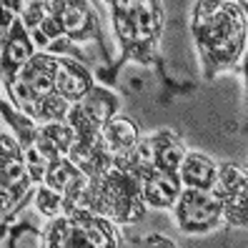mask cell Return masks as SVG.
<instances>
[{
  "instance_id": "3957f363",
  "label": "cell",
  "mask_w": 248,
  "mask_h": 248,
  "mask_svg": "<svg viewBox=\"0 0 248 248\" xmlns=\"http://www.w3.org/2000/svg\"><path fill=\"white\" fill-rule=\"evenodd\" d=\"M5 98L38 125L65 121L70 103L58 95V55L38 53L16 78L3 80Z\"/></svg>"
},
{
  "instance_id": "d6986e66",
  "label": "cell",
  "mask_w": 248,
  "mask_h": 248,
  "mask_svg": "<svg viewBox=\"0 0 248 248\" xmlns=\"http://www.w3.org/2000/svg\"><path fill=\"white\" fill-rule=\"evenodd\" d=\"M140 248H178V243L168 236H163V233H151V236L140 243Z\"/></svg>"
},
{
  "instance_id": "7a4b0ae2",
  "label": "cell",
  "mask_w": 248,
  "mask_h": 248,
  "mask_svg": "<svg viewBox=\"0 0 248 248\" xmlns=\"http://www.w3.org/2000/svg\"><path fill=\"white\" fill-rule=\"evenodd\" d=\"M108 13L123 61L143 68L160 65L166 5L160 0H113Z\"/></svg>"
},
{
  "instance_id": "9a60e30c",
  "label": "cell",
  "mask_w": 248,
  "mask_h": 248,
  "mask_svg": "<svg viewBox=\"0 0 248 248\" xmlns=\"http://www.w3.org/2000/svg\"><path fill=\"white\" fill-rule=\"evenodd\" d=\"M218 166L221 160L211 158L208 153L201 151H188L183 163H181V183L183 188H198V191H213L218 181Z\"/></svg>"
},
{
  "instance_id": "ffe728a7",
  "label": "cell",
  "mask_w": 248,
  "mask_h": 248,
  "mask_svg": "<svg viewBox=\"0 0 248 248\" xmlns=\"http://www.w3.org/2000/svg\"><path fill=\"white\" fill-rule=\"evenodd\" d=\"M246 13H248V3H246ZM238 70H241V78H243V88H246V108H248V46H246V53H243V58H241Z\"/></svg>"
},
{
  "instance_id": "9c48e42d",
  "label": "cell",
  "mask_w": 248,
  "mask_h": 248,
  "mask_svg": "<svg viewBox=\"0 0 248 248\" xmlns=\"http://www.w3.org/2000/svg\"><path fill=\"white\" fill-rule=\"evenodd\" d=\"M213 193L221 201L223 223L228 228H248V170L238 163L221 160Z\"/></svg>"
},
{
  "instance_id": "7c38bea8",
  "label": "cell",
  "mask_w": 248,
  "mask_h": 248,
  "mask_svg": "<svg viewBox=\"0 0 248 248\" xmlns=\"http://www.w3.org/2000/svg\"><path fill=\"white\" fill-rule=\"evenodd\" d=\"M93 88L95 80L88 65L76 61V58L58 55V95L65 98L70 106H78Z\"/></svg>"
},
{
  "instance_id": "277c9868",
  "label": "cell",
  "mask_w": 248,
  "mask_h": 248,
  "mask_svg": "<svg viewBox=\"0 0 248 248\" xmlns=\"http://www.w3.org/2000/svg\"><path fill=\"white\" fill-rule=\"evenodd\" d=\"M83 208L108 218L118 228L143 221L145 211H148L143 198V183L128 170L115 166L100 178H91Z\"/></svg>"
},
{
  "instance_id": "5bb4252c",
  "label": "cell",
  "mask_w": 248,
  "mask_h": 248,
  "mask_svg": "<svg viewBox=\"0 0 248 248\" xmlns=\"http://www.w3.org/2000/svg\"><path fill=\"white\" fill-rule=\"evenodd\" d=\"M143 136L145 133H143L140 123L136 118H130V115H123V113H118L103 128V140H106V148L113 155V160L128 155L143 140Z\"/></svg>"
},
{
  "instance_id": "8fae6325",
  "label": "cell",
  "mask_w": 248,
  "mask_h": 248,
  "mask_svg": "<svg viewBox=\"0 0 248 248\" xmlns=\"http://www.w3.org/2000/svg\"><path fill=\"white\" fill-rule=\"evenodd\" d=\"M38 46L33 43L28 28L18 18L8 33H3V55H0V68H3V80L16 78L18 73L38 55Z\"/></svg>"
},
{
  "instance_id": "5b68a950",
  "label": "cell",
  "mask_w": 248,
  "mask_h": 248,
  "mask_svg": "<svg viewBox=\"0 0 248 248\" xmlns=\"http://www.w3.org/2000/svg\"><path fill=\"white\" fill-rule=\"evenodd\" d=\"M40 248H121V233L108 218L78 208L43 226Z\"/></svg>"
},
{
  "instance_id": "6da1fadb",
  "label": "cell",
  "mask_w": 248,
  "mask_h": 248,
  "mask_svg": "<svg viewBox=\"0 0 248 248\" xmlns=\"http://www.w3.org/2000/svg\"><path fill=\"white\" fill-rule=\"evenodd\" d=\"M191 38L206 80L238 70L248 46L246 3L198 0L191 5Z\"/></svg>"
},
{
  "instance_id": "ac0fdd59",
  "label": "cell",
  "mask_w": 248,
  "mask_h": 248,
  "mask_svg": "<svg viewBox=\"0 0 248 248\" xmlns=\"http://www.w3.org/2000/svg\"><path fill=\"white\" fill-rule=\"evenodd\" d=\"M0 115H3L5 130H10L13 138L20 143V148L23 151L31 148L33 140H35V133H38V123L33 118H28L25 113H20L8 98H3V103H0Z\"/></svg>"
},
{
  "instance_id": "4fadbf2b",
  "label": "cell",
  "mask_w": 248,
  "mask_h": 248,
  "mask_svg": "<svg viewBox=\"0 0 248 248\" xmlns=\"http://www.w3.org/2000/svg\"><path fill=\"white\" fill-rule=\"evenodd\" d=\"M183 193V183L178 173L170 170H153L143 178V198L145 206L153 211H173Z\"/></svg>"
},
{
  "instance_id": "e0dca14e",
  "label": "cell",
  "mask_w": 248,
  "mask_h": 248,
  "mask_svg": "<svg viewBox=\"0 0 248 248\" xmlns=\"http://www.w3.org/2000/svg\"><path fill=\"white\" fill-rule=\"evenodd\" d=\"M78 106L83 108V113L88 115V118H93L98 125L106 128V123L113 121L115 115L121 113V98L115 95L110 88H106V85L95 83V88L85 95Z\"/></svg>"
},
{
  "instance_id": "30bf717a",
  "label": "cell",
  "mask_w": 248,
  "mask_h": 248,
  "mask_svg": "<svg viewBox=\"0 0 248 248\" xmlns=\"http://www.w3.org/2000/svg\"><path fill=\"white\" fill-rule=\"evenodd\" d=\"M55 8L68 43H73V46L98 43L103 48V31H100V20L93 3H88V0H55Z\"/></svg>"
},
{
  "instance_id": "2e32d148",
  "label": "cell",
  "mask_w": 248,
  "mask_h": 248,
  "mask_svg": "<svg viewBox=\"0 0 248 248\" xmlns=\"http://www.w3.org/2000/svg\"><path fill=\"white\" fill-rule=\"evenodd\" d=\"M153 138H155V170L178 173L188 153L181 136L173 133L170 128H160V130H153Z\"/></svg>"
},
{
  "instance_id": "52a82bcc",
  "label": "cell",
  "mask_w": 248,
  "mask_h": 248,
  "mask_svg": "<svg viewBox=\"0 0 248 248\" xmlns=\"http://www.w3.org/2000/svg\"><path fill=\"white\" fill-rule=\"evenodd\" d=\"M76 133V140H73V151H70V160L76 163L88 178H100L103 173H108L115 160L106 148L103 140V125H98L93 118L83 113L80 106H73L68 118H65Z\"/></svg>"
},
{
  "instance_id": "ba28073f",
  "label": "cell",
  "mask_w": 248,
  "mask_h": 248,
  "mask_svg": "<svg viewBox=\"0 0 248 248\" xmlns=\"http://www.w3.org/2000/svg\"><path fill=\"white\" fill-rule=\"evenodd\" d=\"M173 218L188 236H206L226 226L221 201L213 191H198V188H183L178 203L173 206Z\"/></svg>"
},
{
  "instance_id": "8992f818",
  "label": "cell",
  "mask_w": 248,
  "mask_h": 248,
  "mask_svg": "<svg viewBox=\"0 0 248 248\" xmlns=\"http://www.w3.org/2000/svg\"><path fill=\"white\" fill-rule=\"evenodd\" d=\"M38 186L28 170L25 151L20 143L13 138L10 130L3 128L0 133V196H3V226H8L16 213L33 201Z\"/></svg>"
}]
</instances>
